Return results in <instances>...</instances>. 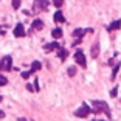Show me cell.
I'll return each instance as SVG.
<instances>
[{
    "label": "cell",
    "instance_id": "obj_5",
    "mask_svg": "<svg viewBox=\"0 0 121 121\" xmlns=\"http://www.w3.org/2000/svg\"><path fill=\"white\" fill-rule=\"evenodd\" d=\"M75 60L78 62V65H81V67H84V68L87 67V59H86V56H84V53H82L81 50H78L75 53Z\"/></svg>",
    "mask_w": 121,
    "mask_h": 121
},
{
    "label": "cell",
    "instance_id": "obj_23",
    "mask_svg": "<svg viewBox=\"0 0 121 121\" xmlns=\"http://www.w3.org/2000/svg\"><path fill=\"white\" fill-rule=\"evenodd\" d=\"M34 89H36V92H39V84H37V79L34 81Z\"/></svg>",
    "mask_w": 121,
    "mask_h": 121
},
{
    "label": "cell",
    "instance_id": "obj_21",
    "mask_svg": "<svg viewBox=\"0 0 121 121\" xmlns=\"http://www.w3.org/2000/svg\"><path fill=\"white\" fill-rule=\"evenodd\" d=\"M75 75H76V68L70 67V68H68V76H75Z\"/></svg>",
    "mask_w": 121,
    "mask_h": 121
},
{
    "label": "cell",
    "instance_id": "obj_8",
    "mask_svg": "<svg viewBox=\"0 0 121 121\" xmlns=\"http://www.w3.org/2000/svg\"><path fill=\"white\" fill-rule=\"evenodd\" d=\"M57 48H60L57 42H51V43H45L43 45V50L45 51H53V50H57Z\"/></svg>",
    "mask_w": 121,
    "mask_h": 121
},
{
    "label": "cell",
    "instance_id": "obj_10",
    "mask_svg": "<svg viewBox=\"0 0 121 121\" xmlns=\"http://www.w3.org/2000/svg\"><path fill=\"white\" fill-rule=\"evenodd\" d=\"M90 30V28H89ZM89 30H84V28H76L75 31H73V37H76V39H81L82 36L86 34V31H89Z\"/></svg>",
    "mask_w": 121,
    "mask_h": 121
},
{
    "label": "cell",
    "instance_id": "obj_11",
    "mask_svg": "<svg viewBox=\"0 0 121 121\" xmlns=\"http://www.w3.org/2000/svg\"><path fill=\"white\" fill-rule=\"evenodd\" d=\"M68 56V51L65 50V48H57V57H59L60 60H65Z\"/></svg>",
    "mask_w": 121,
    "mask_h": 121
},
{
    "label": "cell",
    "instance_id": "obj_13",
    "mask_svg": "<svg viewBox=\"0 0 121 121\" xmlns=\"http://www.w3.org/2000/svg\"><path fill=\"white\" fill-rule=\"evenodd\" d=\"M120 26H121V20H113L110 25L107 26V30H109V31H115V30H118Z\"/></svg>",
    "mask_w": 121,
    "mask_h": 121
},
{
    "label": "cell",
    "instance_id": "obj_12",
    "mask_svg": "<svg viewBox=\"0 0 121 121\" xmlns=\"http://www.w3.org/2000/svg\"><path fill=\"white\" fill-rule=\"evenodd\" d=\"M54 22H57V23H64L65 22V17L60 11H56V13H54Z\"/></svg>",
    "mask_w": 121,
    "mask_h": 121
},
{
    "label": "cell",
    "instance_id": "obj_16",
    "mask_svg": "<svg viewBox=\"0 0 121 121\" xmlns=\"http://www.w3.org/2000/svg\"><path fill=\"white\" fill-rule=\"evenodd\" d=\"M8 84V79L5 78L3 75H0V87H3V86H6Z\"/></svg>",
    "mask_w": 121,
    "mask_h": 121
},
{
    "label": "cell",
    "instance_id": "obj_6",
    "mask_svg": "<svg viewBox=\"0 0 121 121\" xmlns=\"http://www.w3.org/2000/svg\"><path fill=\"white\" fill-rule=\"evenodd\" d=\"M14 36H16V37H23V36H25V28H23V25H22V23H17V25H16Z\"/></svg>",
    "mask_w": 121,
    "mask_h": 121
},
{
    "label": "cell",
    "instance_id": "obj_26",
    "mask_svg": "<svg viewBox=\"0 0 121 121\" xmlns=\"http://www.w3.org/2000/svg\"><path fill=\"white\" fill-rule=\"evenodd\" d=\"M19 121H30V120H26V118H17Z\"/></svg>",
    "mask_w": 121,
    "mask_h": 121
},
{
    "label": "cell",
    "instance_id": "obj_14",
    "mask_svg": "<svg viewBox=\"0 0 121 121\" xmlns=\"http://www.w3.org/2000/svg\"><path fill=\"white\" fill-rule=\"evenodd\" d=\"M51 36H53L54 39H59V37H62V30H60V28H54L53 31H51Z\"/></svg>",
    "mask_w": 121,
    "mask_h": 121
},
{
    "label": "cell",
    "instance_id": "obj_25",
    "mask_svg": "<svg viewBox=\"0 0 121 121\" xmlns=\"http://www.w3.org/2000/svg\"><path fill=\"white\" fill-rule=\"evenodd\" d=\"M0 118H5V112L3 110H0Z\"/></svg>",
    "mask_w": 121,
    "mask_h": 121
},
{
    "label": "cell",
    "instance_id": "obj_28",
    "mask_svg": "<svg viewBox=\"0 0 121 121\" xmlns=\"http://www.w3.org/2000/svg\"><path fill=\"white\" fill-rule=\"evenodd\" d=\"M93 121H96V120H93Z\"/></svg>",
    "mask_w": 121,
    "mask_h": 121
},
{
    "label": "cell",
    "instance_id": "obj_2",
    "mask_svg": "<svg viewBox=\"0 0 121 121\" xmlns=\"http://www.w3.org/2000/svg\"><path fill=\"white\" fill-rule=\"evenodd\" d=\"M48 0H34V3H33V13L36 14H39V13H43V11H48Z\"/></svg>",
    "mask_w": 121,
    "mask_h": 121
},
{
    "label": "cell",
    "instance_id": "obj_3",
    "mask_svg": "<svg viewBox=\"0 0 121 121\" xmlns=\"http://www.w3.org/2000/svg\"><path fill=\"white\" fill-rule=\"evenodd\" d=\"M13 67V57L11 56H3L0 59V71H9Z\"/></svg>",
    "mask_w": 121,
    "mask_h": 121
},
{
    "label": "cell",
    "instance_id": "obj_18",
    "mask_svg": "<svg viewBox=\"0 0 121 121\" xmlns=\"http://www.w3.org/2000/svg\"><path fill=\"white\" fill-rule=\"evenodd\" d=\"M53 5L56 8H60L62 5H64V0H53Z\"/></svg>",
    "mask_w": 121,
    "mask_h": 121
},
{
    "label": "cell",
    "instance_id": "obj_15",
    "mask_svg": "<svg viewBox=\"0 0 121 121\" xmlns=\"http://www.w3.org/2000/svg\"><path fill=\"white\" fill-rule=\"evenodd\" d=\"M40 67H42V64H40L39 60H34L31 64V71L34 73V71H37V70H40Z\"/></svg>",
    "mask_w": 121,
    "mask_h": 121
},
{
    "label": "cell",
    "instance_id": "obj_7",
    "mask_svg": "<svg viewBox=\"0 0 121 121\" xmlns=\"http://www.w3.org/2000/svg\"><path fill=\"white\" fill-rule=\"evenodd\" d=\"M42 28H43V22L40 20V19H36V20L31 23V30L33 31H40Z\"/></svg>",
    "mask_w": 121,
    "mask_h": 121
},
{
    "label": "cell",
    "instance_id": "obj_1",
    "mask_svg": "<svg viewBox=\"0 0 121 121\" xmlns=\"http://www.w3.org/2000/svg\"><path fill=\"white\" fill-rule=\"evenodd\" d=\"M92 104H93V112H95V113H101V112H104L107 117H110V107L107 106L106 101H93Z\"/></svg>",
    "mask_w": 121,
    "mask_h": 121
},
{
    "label": "cell",
    "instance_id": "obj_4",
    "mask_svg": "<svg viewBox=\"0 0 121 121\" xmlns=\"http://www.w3.org/2000/svg\"><path fill=\"white\" fill-rule=\"evenodd\" d=\"M90 112H92V109H90V106H87V104L84 103V104H82V106H81V107L78 109V110H75V115H76L78 118H86L87 115L90 113Z\"/></svg>",
    "mask_w": 121,
    "mask_h": 121
},
{
    "label": "cell",
    "instance_id": "obj_19",
    "mask_svg": "<svg viewBox=\"0 0 121 121\" xmlns=\"http://www.w3.org/2000/svg\"><path fill=\"white\" fill-rule=\"evenodd\" d=\"M31 75H33V71H31V70H28V71H23V73H22V78H23V79H28Z\"/></svg>",
    "mask_w": 121,
    "mask_h": 121
},
{
    "label": "cell",
    "instance_id": "obj_17",
    "mask_svg": "<svg viewBox=\"0 0 121 121\" xmlns=\"http://www.w3.org/2000/svg\"><path fill=\"white\" fill-rule=\"evenodd\" d=\"M120 65H121V64H120ZM120 65H115V67H113V71H112V79L117 78V73H118V70H120Z\"/></svg>",
    "mask_w": 121,
    "mask_h": 121
},
{
    "label": "cell",
    "instance_id": "obj_27",
    "mask_svg": "<svg viewBox=\"0 0 121 121\" xmlns=\"http://www.w3.org/2000/svg\"><path fill=\"white\" fill-rule=\"evenodd\" d=\"M98 121H101V120H98Z\"/></svg>",
    "mask_w": 121,
    "mask_h": 121
},
{
    "label": "cell",
    "instance_id": "obj_9",
    "mask_svg": "<svg viewBox=\"0 0 121 121\" xmlns=\"http://www.w3.org/2000/svg\"><path fill=\"white\" fill-rule=\"evenodd\" d=\"M90 53H92V57H93V59H96V57H98V54H99V43H98V42H95L92 45Z\"/></svg>",
    "mask_w": 121,
    "mask_h": 121
},
{
    "label": "cell",
    "instance_id": "obj_20",
    "mask_svg": "<svg viewBox=\"0 0 121 121\" xmlns=\"http://www.w3.org/2000/svg\"><path fill=\"white\" fill-rule=\"evenodd\" d=\"M13 8H14V9H19V8H20V0H13Z\"/></svg>",
    "mask_w": 121,
    "mask_h": 121
},
{
    "label": "cell",
    "instance_id": "obj_24",
    "mask_svg": "<svg viewBox=\"0 0 121 121\" xmlns=\"http://www.w3.org/2000/svg\"><path fill=\"white\" fill-rule=\"evenodd\" d=\"M26 89H28V90H30V92H34V87H33V86H31V84H28V86H26Z\"/></svg>",
    "mask_w": 121,
    "mask_h": 121
},
{
    "label": "cell",
    "instance_id": "obj_22",
    "mask_svg": "<svg viewBox=\"0 0 121 121\" xmlns=\"http://www.w3.org/2000/svg\"><path fill=\"white\" fill-rule=\"evenodd\" d=\"M117 95H118V89H117V87H113V89H112V92H110V96H112V98H115Z\"/></svg>",
    "mask_w": 121,
    "mask_h": 121
}]
</instances>
